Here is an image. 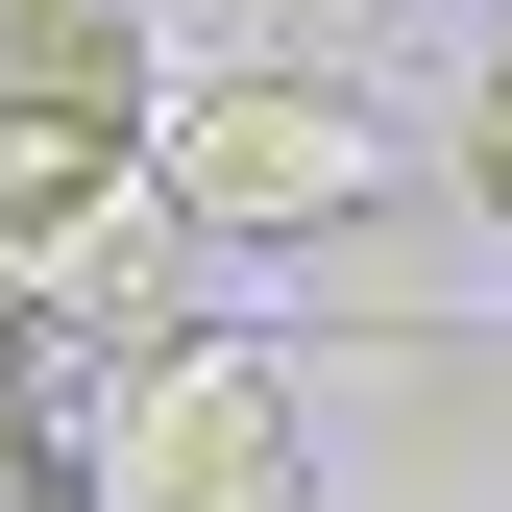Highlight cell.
I'll list each match as a JSON object with an SVG mask.
<instances>
[{
  "mask_svg": "<svg viewBox=\"0 0 512 512\" xmlns=\"http://www.w3.org/2000/svg\"><path fill=\"white\" fill-rule=\"evenodd\" d=\"M488 220H512V49H488Z\"/></svg>",
  "mask_w": 512,
  "mask_h": 512,
  "instance_id": "7",
  "label": "cell"
},
{
  "mask_svg": "<svg viewBox=\"0 0 512 512\" xmlns=\"http://www.w3.org/2000/svg\"><path fill=\"white\" fill-rule=\"evenodd\" d=\"M0 391H49V269L0 244Z\"/></svg>",
  "mask_w": 512,
  "mask_h": 512,
  "instance_id": "6",
  "label": "cell"
},
{
  "mask_svg": "<svg viewBox=\"0 0 512 512\" xmlns=\"http://www.w3.org/2000/svg\"><path fill=\"white\" fill-rule=\"evenodd\" d=\"M122 171H171V147H122V122H49V98H0V244H25V269H49V244H74V220L122 196Z\"/></svg>",
  "mask_w": 512,
  "mask_h": 512,
  "instance_id": "4",
  "label": "cell"
},
{
  "mask_svg": "<svg viewBox=\"0 0 512 512\" xmlns=\"http://www.w3.org/2000/svg\"><path fill=\"white\" fill-rule=\"evenodd\" d=\"M98 488L122 512H317V439L269 391V342H147L98 415Z\"/></svg>",
  "mask_w": 512,
  "mask_h": 512,
  "instance_id": "1",
  "label": "cell"
},
{
  "mask_svg": "<svg viewBox=\"0 0 512 512\" xmlns=\"http://www.w3.org/2000/svg\"><path fill=\"white\" fill-rule=\"evenodd\" d=\"M0 98H49V122H122V147H171V49H147V0H0Z\"/></svg>",
  "mask_w": 512,
  "mask_h": 512,
  "instance_id": "3",
  "label": "cell"
},
{
  "mask_svg": "<svg viewBox=\"0 0 512 512\" xmlns=\"http://www.w3.org/2000/svg\"><path fill=\"white\" fill-rule=\"evenodd\" d=\"M171 196H196L220 244H293V220H366V196H391V147H366L342 74H196V98H171Z\"/></svg>",
  "mask_w": 512,
  "mask_h": 512,
  "instance_id": "2",
  "label": "cell"
},
{
  "mask_svg": "<svg viewBox=\"0 0 512 512\" xmlns=\"http://www.w3.org/2000/svg\"><path fill=\"white\" fill-rule=\"evenodd\" d=\"M0 512H122V488H98V439L49 415V391H0Z\"/></svg>",
  "mask_w": 512,
  "mask_h": 512,
  "instance_id": "5",
  "label": "cell"
}]
</instances>
